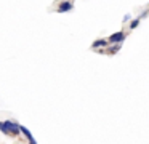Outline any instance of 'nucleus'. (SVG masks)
Listing matches in <instances>:
<instances>
[{
  "label": "nucleus",
  "mask_w": 149,
  "mask_h": 144,
  "mask_svg": "<svg viewBox=\"0 0 149 144\" xmlns=\"http://www.w3.org/2000/svg\"><path fill=\"white\" fill-rule=\"evenodd\" d=\"M58 13H68L71 11V10H74V3L71 2V0H63V2H59L58 5Z\"/></svg>",
  "instance_id": "2"
},
{
  "label": "nucleus",
  "mask_w": 149,
  "mask_h": 144,
  "mask_svg": "<svg viewBox=\"0 0 149 144\" xmlns=\"http://www.w3.org/2000/svg\"><path fill=\"white\" fill-rule=\"evenodd\" d=\"M139 21H141V19H139V18L133 19V21L130 22V29H136V27H138V24H139Z\"/></svg>",
  "instance_id": "7"
},
{
  "label": "nucleus",
  "mask_w": 149,
  "mask_h": 144,
  "mask_svg": "<svg viewBox=\"0 0 149 144\" xmlns=\"http://www.w3.org/2000/svg\"><path fill=\"white\" fill-rule=\"evenodd\" d=\"M130 19H132V16L128 15V13H127L125 16H123V22H127V21H130Z\"/></svg>",
  "instance_id": "9"
},
{
  "label": "nucleus",
  "mask_w": 149,
  "mask_h": 144,
  "mask_svg": "<svg viewBox=\"0 0 149 144\" xmlns=\"http://www.w3.org/2000/svg\"><path fill=\"white\" fill-rule=\"evenodd\" d=\"M120 48H122V43H116V45H112V47H109L106 50V53H109V54H116L117 51L120 50Z\"/></svg>",
  "instance_id": "5"
},
{
  "label": "nucleus",
  "mask_w": 149,
  "mask_h": 144,
  "mask_svg": "<svg viewBox=\"0 0 149 144\" xmlns=\"http://www.w3.org/2000/svg\"><path fill=\"white\" fill-rule=\"evenodd\" d=\"M125 32L123 31H119V32H116V34H112V35H109V38H107V42L109 43H122L123 40H125Z\"/></svg>",
  "instance_id": "1"
},
{
  "label": "nucleus",
  "mask_w": 149,
  "mask_h": 144,
  "mask_svg": "<svg viewBox=\"0 0 149 144\" xmlns=\"http://www.w3.org/2000/svg\"><path fill=\"white\" fill-rule=\"evenodd\" d=\"M19 131H21V134H24V136H26V139L29 141V143L36 144V138L32 136V133L29 131V128H26L24 125H19Z\"/></svg>",
  "instance_id": "3"
},
{
  "label": "nucleus",
  "mask_w": 149,
  "mask_h": 144,
  "mask_svg": "<svg viewBox=\"0 0 149 144\" xmlns=\"http://www.w3.org/2000/svg\"><path fill=\"white\" fill-rule=\"evenodd\" d=\"M148 15H149V11H143L141 15L138 16V18H139V19H144V18H146V16H148Z\"/></svg>",
  "instance_id": "8"
},
{
  "label": "nucleus",
  "mask_w": 149,
  "mask_h": 144,
  "mask_svg": "<svg viewBox=\"0 0 149 144\" xmlns=\"http://www.w3.org/2000/svg\"><path fill=\"white\" fill-rule=\"evenodd\" d=\"M0 133L7 134V136H11V134H10V130H8V128H7V125L3 123V120H0Z\"/></svg>",
  "instance_id": "6"
},
{
  "label": "nucleus",
  "mask_w": 149,
  "mask_h": 144,
  "mask_svg": "<svg viewBox=\"0 0 149 144\" xmlns=\"http://www.w3.org/2000/svg\"><path fill=\"white\" fill-rule=\"evenodd\" d=\"M109 47V42L106 40V38H98V40H95L93 43H91V48L93 50H98V48H107Z\"/></svg>",
  "instance_id": "4"
}]
</instances>
